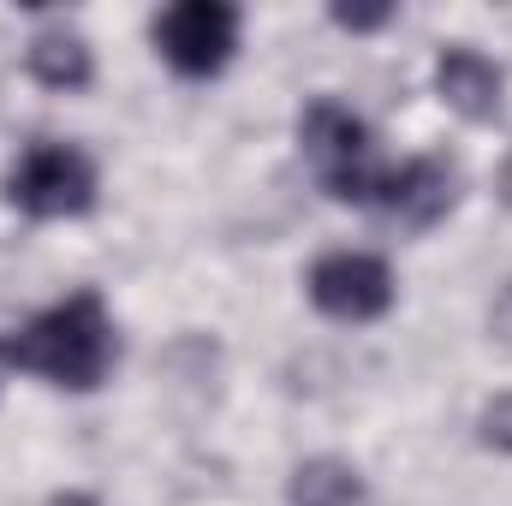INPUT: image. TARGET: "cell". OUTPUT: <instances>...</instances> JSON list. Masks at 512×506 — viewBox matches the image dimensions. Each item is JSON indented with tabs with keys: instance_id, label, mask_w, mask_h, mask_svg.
Here are the masks:
<instances>
[{
	"instance_id": "cell-4",
	"label": "cell",
	"mask_w": 512,
	"mask_h": 506,
	"mask_svg": "<svg viewBox=\"0 0 512 506\" xmlns=\"http://www.w3.org/2000/svg\"><path fill=\"white\" fill-rule=\"evenodd\" d=\"M155 48L179 78H215L239 48V6L179 0V6L155 12Z\"/></svg>"
},
{
	"instance_id": "cell-5",
	"label": "cell",
	"mask_w": 512,
	"mask_h": 506,
	"mask_svg": "<svg viewBox=\"0 0 512 506\" xmlns=\"http://www.w3.org/2000/svg\"><path fill=\"white\" fill-rule=\"evenodd\" d=\"M310 304L334 322H376L393 310V268L370 251H328L310 268Z\"/></svg>"
},
{
	"instance_id": "cell-8",
	"label": "cell",
	"mask_w": 512,
	"mask_h": 506,
	"mask_svg": "<svg viewBox=\"0 0 512 506\" xmlns=\"http://www.w3.org/2000/svg\"><path fill=\"white\" fill-rule=\"evenodd\" d=\"M24 66L42 90H84L96 78V54H90L84 30H72V24H42L24 48Z\"/></svg>"
},
{
	"instance_id": "cell-13",
	"label": "cell",
	"mask_w": 512,
	"mask_h": 506,
	"mask_svg": "<svg viewBox=\"0 0 512 506\" xmlns=\"http://www.w3.org/2000/svg\"><path fill=\"white\" fill-rule=\"evenodd\" d=\"M501 203L512 209V149H507V161H501Z\"/></svg>"
},
{
	"instance_id": "cell-3",
	"label": "cell",
	"mask_w": 512,
	"mask_h": 506,
	"mask_svg": "<svg viewBox=\"0 0 512 506\" xmlns=\"http://www.w3.org/2000/svg\"><path fill=\"white\" fill-rule=\"evenodd\" d=\"M6 203L30 221H72L96 209V161L72 143H30L6 173Z\"/></svg>"
},
{
	"instance_id": "cell-14",
	"label": "cell",
	"mask_w": 512,
	"mask_h": 506,
	"mask_svg": "<svg viewBox=\"0 0 512 506\" xmlns=\"http://www.w3.org/2000/svg\"><path fill=\"white\" fill-rule=\"evenodd\" d=\"M48 506H102V501H96V495H54Z\"/></svg>"
},
{
	"instance_id": "cell-15",
	"label": "cell",
	"mask_w": 512,
	"mask_h": 506,
	"mask_svg": "<svg viewBox=\"0 0 512 506\" xmlns=\"http://www.w3.org/2000/svg\"><path fill=\"white\" fill-rule=\"evenodd\" d=\"M6 376H12V364H6V340H0V393H6Z\"/></svg>"
},
{
	"instance_id": "cell-1",
	"label": "cell",
	"mask_w": 512,
	"mask_h": 506,
	"mask_svg": "<svg viewBox=\"0 0 512 506\" xmlns=\"http://www.w3.org/2000/svg\"><path fill=\"white\" fill-rule=\"evenodd\" d=\"M6 364L54 381L66 393H96L120 364V340H114L102 292L84 286V292L48 304L42 316H30L18 334H6Z\"/></svg>"
},
{
	"instance_id": "cell-2",
	"label": "cell",
	"mask_w": 512,
	"mask_h": 506,
	"mask_svg": "<svg viewBox=\"0 0 512 506\" xmlns=\"http://www.w3.org/2000/svg\"><path fill=\"white\" fill-rule=\"evenodd\" d=\"M298 149H304V161L316 167V179L334 203H382L387 185H393V167L376 161L370 126L334 96H316L298 114Z\"/></svg>"
},
{
	"instance_id": "cell-10",
	"label": "cell",
	"mask_w": 512,
	"mask_h": 506,
	"mask_svg": "<svg viewBox=\"0 0 512 506\" xmlns=\"http://www.w3.org/2000/svg\"><path fill=\"white\" fill-rule=\"evenodd\" d=\"M477 435H483V447H489V453H512V387H507V393H495V399L483 405Z\"/></svg>"
},
{
	"instance_id": "cell-11",
	"label": "cell",
	"mask_w": 512,
	"mask_h": 506,
	"mask_svg": "<svg viewBox=\"0 0 512 506\" xmlns=\"http://www.w3.org/2000/svg\"><path fill=\"white\" fill-rule=\"evenodd\" d=\"M328 18L340 30H382V24H393V6H328Z\"/></svg>"
},
{
	"instance_id": "cell-7",
	"label": "cell",
	"mask_w": 512,
	"mask_h": 506,
	"mask_svg": "<svg viewBox=\"0 0 512 506\" xmlns=\"http://www.w3.org/2000/svg\"><path fill=\"white\" fill-rule=\"evenodd\" d=\"M453 197H459V173H453V161H441V155H417V161L393 167V185H387L382 209H393L405 227H435V221L453 209Z\"/></svg>"
},
{
	"instance_id": "cell-6",
	"label": "cell",
	"mask_w": 512,
	"mask_h": 506,
	"mask_svg": "<svg viewBox=\"0 0 512 506\" xmlns=\"http://www.w3.org/2000/svg\"><path fill=\"white\" fill-rule=\"evenodd\" d=\"M435 90H441V102H447L459 120L483 126V120H495V114H501L507 72H501L483 48L453 42V48H441V60H435Z\"/></svg>"
},
{
	"instance_id": "cell-9",
	"label": "cell",
	"mask_w": 512,
	"mask_h": 506,
	"mask_svg": "<svg viewBox=\"0 0 512 506\" xmlns=\"http://www.w3.org/2000/svg\"><path fill=\"white\" fill-rule=\"evenodd\" d=\"M364 501V477L346 459H304L286 477V506H358Z\"/></svg>"
},
{
	"instance_id": "cell-12",
	"label": "cell",
	"mask_w": 512,
	"mask_h": 506,
	"mask_svg": "<svg viewBox=\"0 0 512 506\" xmlns=\"http://www.w3.org/2000/svg\"><path fill=\"white\" fill-rule=\"evenodd\" d=\"M489 334H495L501 346H512V280L495 286V298H489Z\"/></svg>"
}]
</instances>
